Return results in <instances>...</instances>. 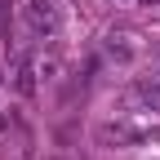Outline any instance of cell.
I'll list each match as a JSON object with an SVG mask.
<instances>
[{
  "instance_id": "3957f363",
  "label": "cell",
  "mask_w": 160,
  "mask_h": 160,
  "mask_svg": "<svg viewBox=\"0 0 160 160\" xmlns=\"http://www.w3.org/2000/svg\"><path fill=\"white\" fill-rule=\"evenodd\" d=\"M142 98H147L151 107H160V85H142Z\"/></svg>"
},
{
  "instance_id": "277c9868",
  "label": "cell",
  "mask_w": 160,
  "mask_h": 160,
  "mask_svg": "<svg viewBox=\"0 0 160 160\" xmlns=\"http://www.w3.org/2000/svg\"><path fill=\"white\" fill-rule=\"evenodd\" d=\"M138 5H156V0H138Z\"/></svg>"
},
{
  "instance_id": "7a4b0ae2",
  "label": "cell",
  "mask_w": 160,
  "mask_h": 160,
  "mask_svg": "<svg viewBox=\"0 0 160 160\" xmlns=\"http://www.w3.org/2000/svg\"><path fill=\"white\" fill-rule=\"evenodd\" d=\"M18 89H22V93H31V89H36V80H31V62L18 67Z\"/></svg>"
},
{
  "instance_id": "6da1fadb",
  "label": "cell",
  "mask_w": 160,
  "mask_h": 160,
  "mask_svg": "<svg viewBox=\"0 0 160 160\" xmlns=\"http://www.w3.org/2000/svg\"><path fill=\"white\" fill-rule=\"evenodd\" d=\"M27 27L36 36H53L58 31V0H27Z\"/></svg>"
}]
</instances>
